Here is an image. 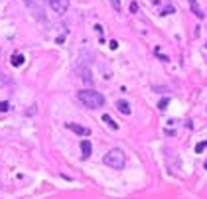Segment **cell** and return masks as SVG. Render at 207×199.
<instances>
[{
    "mask_svg": "<svg viewBox=\"0 0 207 199\" xmlns=\"http://www.w3.org/2000/svg\"><path fill=\"white\" fill-rule=\"evenodd\" d=\"M77 99H79L85 106H89V109H99V106L105 105V97H103L99 91H91V89L79 91V93H77Z\"/></svg>",
    "mask_w": 207,
    "mask_h": 199,
    "instance_id": "obj_1",
    "label": "cell"
},
{
    "mask_svg": "<svg viewBox=\"0 0 207 199\" xmlns=\"http://www.w3.org/2000/svg\"><path fill=\"white\" fill-rule=\"evenodd\" d=\"M103 162H105L109 168H113V169H122L126 158H124V152L121 150V148H113V150H109V152L105 154Z\"/></svg>",
    "mask_w": 207,
    "mask_h": 199,
    "instance_id": "obj_2",
    "label": "cell"
},
{
    "mask_svg": "<svg viewBox=\"0 0 207 199\" xmlns=\"http://www.w3.org/2000/svg\"><path fill=\"white\" fill-rule=\"evenodd\" d=\"M49 6L53 8L55 14H65L69 8V0H49Z\"/></svg>",
    "mask_w": 207,
    "mask_h": 199,
    "instance_id": "obj_3",
    "label": "cell"
},
{
    "mask_svg": "<svg viewBox=\"0 0 207 199\" xmlns=\"http://www.w3.org/2000/svg\"><path fill=\"white\" fill-rule=\"evenodd\" d=\"M67 128H69V130H73L75 134H81V136H89V134H91L89 128L79 126V124H73V122H67Z\"/></svg>",
    "mask_w": 207,
    "mask_h": 199,
    "instance_id": "obj_4",
    "label": "cell"
},
{
    "mask_svg": "<svg viewBox=\"0 0 207 199\" xmlns=\"http://www.w3.org/2000/svg\"><path fill=\"white\" fill-rule=\"evenodd\" d=\"M77 73H79V77H81V79L85 81V83H89V85L93 83V77H91V71H89L87 67H77Z\"/></svg>",
    "mask_w": 207,
    "mask_h": 199,
    "instance_id": "obj_5",
    "label": "cell"
},
{
    "mask_svg": "<svg viewBox=\"0 0 207 199\" xmlns=\"http://www.w3.org/2000/svg\"><path fill=\"white\" fill-rule=\"evenodd\" d=\"M24 61H26V57H24L22 53H12V57H10V63L14 65V67H20V65H24Z\"/></svg>",
    "mask_w": 207,
    "mask_h": 199,
    "instance_id": "obj_6",
    "label": "cell"
},
{
    "mask_svg": "<svg viewBox=\"0 0 207 199\" xmlns=\"http://www.w3.org/2000/svg\"><path fill=\"white\" fill-rule=\"evenodd\" d=\"M91 150H93V146H91V140H81V152H83V158H89V156H91Z\"/></svg>",
    "mask_w": 207,
    "mask_h": 199,
    "instance_id": "obj_7",
    "label": "cell"
},
{
    "mask_svg": "<svg viewBox=\"0 0 207 199\" xmlns=\"http://www.w3.org/2000/svg\"><path fill=\"white\" fill-rule=\"evenodd\" d=\"M117 109H118V113H121V114H124V117L130 114V105H128L126 101H118L117 103Z\"/></svg>",
    "mask_w": 207,
    "mask_h": 199,
    "instance_id": "obj_8",
    "label": "cell"
},
{
    "mask_svg": "<svg viewBox=\"0 0 207 199\" xmlns=\"http://www.w3.org/2000/svg\"><path fill=\"white\" fill-rule=\"evenodd\" d=\"M188 2H189V8H191V12H193V14H195L197 18H203L205 14L201 12V8L197 6V2H195V0H188Z\"/></svg>",
    "mask_w": 207,
    "mask_h": 199,
    "instance_id": "obj_9",
    "label": "cell"
},
{
    "mask_svg": "<svg viewBox=\"0 0 207 199\" xmlns=\"http://www.w3.org/2000/svg\"><path fill=\"white\" fill-rule=\"evenodd\" d=\"M103 122H107V124H109V126H111V128H113V130H118V124H117V122H114V120H113V118H111V117H109V114H103Z\"/></svg>",
    "mask_w": 207,
    "mask_h": 199,
    "instance_id": "obj_10",
    "label": "cell"
},
{
    "mask_svg": "<svg viewBox=\"0 0 207 199\" xmlns=\"http://www.w3.org/2000/svg\"><path fill=\"white\" fill-rule=\"evenodd\" d=\"M111 6L114 8V12H121V0H109Z\"/></svg>",
    "mask_w": 207,
    "mask_h": 199,
    "instance_id": "obj_11",
    "label": "cell"
},
{
    "mask_svg": "<svg viewBox=\"0 0 207 199\" xmlns=\"http://www.w3.org/2000/svg\"><path fill=\"white\" fill-rule=\"evenodd\" d=\"M205 148H207V140H205V142H199V144H197V146H195V152H197V154H201Z\"/></svg>",
    "mask_w": 207,
    "mask_h": 199,
    "instance_id": "obj_12",
    "label": "cell"
},
{
    "mask_svg": "<svg viewBox=\"0 0 207 199\" xmlns=\"http://www.w3.org/2000/svg\"><path fill=\"white\" fill-rule=\"evenodd\" d=\"M8 109H10V103H8V101H2V103H0V113H6Z\"/></svg>",
    "mask_w": 207,
    "mask_h": 199,
    "instance_id": "obj_13",
    "label": "cell"
},
{
    "mask_svg": "<svg viewBox=\"0 0 207 199\" xmlns=\"http://www.w3.org/2000/svg\"><path fill=\"white\" fill-rule=\"evenodd\" d=\"M174 12H176V8H174V6H166L164 10H162V16H166V14H174Z\"/></svg>",
    "mask_w": 207,
    "mask_h": 199,
    "instance_id": "obj_14",
    "label": "cell"
},
{
    "mask_svg": "<svg viewBox=\"0 0 207 199\" xmlns=\"http://www.w3.org/2000/svg\"><path fill=\"white\" fill-rule=\"evenodd\" d=\"M168 103H170V99H162V101H160V105H158V109H160V110H166Z\"/></svg>",
    "mask_w": 207,
    "mask_h": 199,
    "instance_id": "obj_15",
    "label": "cell"
},
{
    "mask_svg": "<svg viewBox=\"0 0 207 199\" xmlns=\"http://www.w3.org/2000/svg\"><path fill=\"white\" fill-rule=\"evenodd\" d=\"M109 44H111V49H117V47H118V41H117V40H111Z\"/></svg>",
    "mask_w": 207,
    "mask_h": 199,
    "instance_id": "obj_16",
    "label": "cell"
},
{
    "mask_svg": "<svg viewBox=\"0 0 207 199\" xmlns=\"http://www.w3.org/2000/svg\"><path fill=\"white\" fill-rule=\"evenodd\" d=\"M130 12H138V4H136V2L130 4Z\"/></svg>",
    "mask_w": 207,
    "mask_h": 199,
    "instance_id": "obj_17",
    "label": "cell"
},
{
    "mask_svg": "<svg viewBox=\"0 0 207 199\" xmlns=\"http://www.w3.org/2000/svg\"><path fill=\"white\" fill-rule=\"evenodd\" d=\"M205 169H207V162H205Z\"/></svg>",
    "mask_w": 207,
    "mask_h": 199,
    "instance_id": "obj_18",
    "label": "cell"
}]
</instances>
